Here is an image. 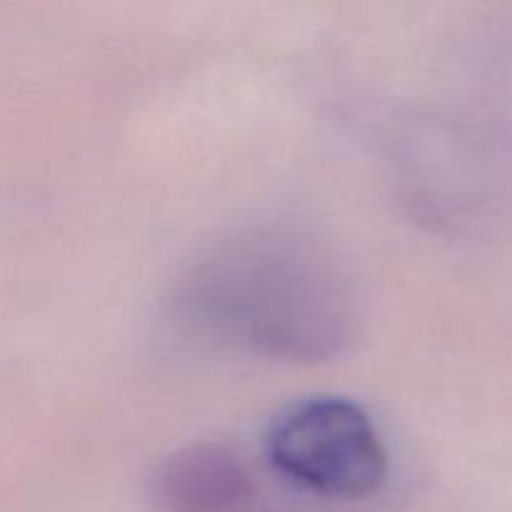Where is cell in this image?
Masks as SVG:
<instances>
[{
    "label": "cell",
    "instance_id": "obj_1",
    "mask_svg": "<svg viewBox=\"0 0 512 512\" xmlns=\"http://www.w3.org/2000/svg\"><path fill=\"white\" fill-rule=\"evenodd\" d=\"M175 313L225 348L285 363H320L353 340L355 293L333 255L285 228H248L180 270Z\"/></svg>",
    "mask_w": 512,
    "mask_h": 512
},
{
    "label": "cell",
    "instance_id": "obj_2",
    "mask_svg": "<svg viewBox=\"0 0 512 512\" xmlns=\"http://www.w3.org/2000/svg\"><path fill=\"white\" fill-rule=\"evenodd\" d=\"M265 455L285 480L330 500H363L388 478V450L373 418L335 395L280 410L265 433Z\"/></svg>",
    "mask_w": 512,
    "mask_h": 512
},
{
    "label": "cell",
    "instance_id": "obj_3",
    "mask_svg": "<svg viewBox=\"0 0 512 512\" xmlns=\"http://www.w3.org/2000/svg\"><path fill=\"white\" fill-rule=\"evenodd\" d=\"M160 512H255L258 485L248 463L220 443L175 450L155 470Z\"/></svg>",
    "mask_w": 512,
    "mask_h": 512
}]
</instances>
